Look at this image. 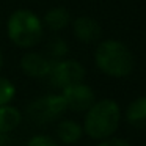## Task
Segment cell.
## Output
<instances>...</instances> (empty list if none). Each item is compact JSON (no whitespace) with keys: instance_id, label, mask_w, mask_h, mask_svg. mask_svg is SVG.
<instances>
[{"instance_id":"cell-17","label":"cell","mask_w":146,"mask_h":146,"mask_svg":"<svg viewBox=\"0 0 146 146\" xmlns=\"http://www.w3.org/2000/svg\"><path fill=\"white\" fill-rule=\"evenodd\" d=\"M10 133H0V146H10Z\"/></svg>"},{"instance_id":"cell-7","label":"cell","mask_w":146,"mask_h":146,"mask_svg":"<svg viewBox=\"0 0 146 146\" xmlns=\"http://www.w3.org/2000/svg\"><path fill=\"white\" fill-rule=\"evenodd\" d=\"M52 63H54V60H49L47 57L38 54V52H29L21 60V68L29 77L42 79V77L49 76Z\"/></svg>"},{"instance_id":"cell-16","label":"cell","mask_w":146,"mask_h":146,"mask_svg":"<svg viewBox=\"0 0 146 146\" xmlns=\"http://www.w3.org/2000/svg\"><path fill=\"white\" fill-rule=\"evenodd\" d=\"M98 146H130L126 140H121V138H107L104 141H101Z\"/></svg>"},{"instance_id":"cell-6","label":"cell","mask_w":146,"mask_h":146,"mask_svg":"<svg viewBox=\"0 0 146 146\" xmlns=\"http://www.w3.org/2000/svg\"><path fill=\"white\" fill-rule=\"evenodd\" d=\"M64 102H66L68 110L72 111H88L96 102L94 91L85 83H77V85L68 86L61 93Z\"/></svg>"},{"instance_id":"cell-2","label":"cell","mask_w":146,"mask_h":146,"mask_svg":"<svg viewBox=\"0 0 146 146\" xmlns=\"http://www.w3.org/2000/svg\"><path fill=\"white\" fill-rule=\"evenodd\" d=\"M96 66L110 77H126L133 69V57L119 41L108 39L98 46L94 54Z\"/></svg>"},{"instance_id":"cell-9","label":"cell","mask_w":146,"mask_h":146,"mask_svg":"<svg viewBox=\"0 0 146 146\" xmlns=\"http://www.w3.org/2000/svg\"><path fill=\"white\" fill-rule=\"evenodd\" d=\"M126 119L137 129H146V96L130 102L126 110Z\"/></svg>"},{"instance_id":"cell-15","label":"cell","mask_w":146,"mask_h":146,"mask_svg":"<svg viewBox=\"0 0 146 146\" xmlns=\"http://www.w3.org/2000/svg\"><path fill=\"white\" fill-rule=\"evenodd\" d=\"M27 146H58V145L50 135L38 133V135H33L32 138L29 140V145Z\"/></svg>"},{"instance_id":"cell-5","label":"cell","mask_w":146,"mask_h":146,"mask_svg":"<svg viewBox=\"0 0 146 146\" xmlns=\"http://www.w3.org/2000/svg\"><path fill=\"white\" fill-rule=\"evenodd\" d=\"M49 80L55 88H68V86L82 83L85 77V68L76 60H60L54 61L49 72Z\"/></svg>"},{"instance_id":"cell-4","label":"cell","mask_w":146,"mask_h":146,"mask_svg":"<svg viewBox=\"0 0 146 146\" xmlns=\"http://www.w3.org/2000/svg\"><path fill=\"white\" fill-rule=\"evenodd\" d=\"M68 110L61 94H49L38 98L27 107V115L35 124H49L57 121Z\"/></svg>"},{"instance_id":"cell-12","label":"cell","mask_w":146,"mask_h":146,"mask_svg":"<svg viewBox=\"0 0 146 146\" xmlns=\"http://www.w3.org/2000/svg\"><path fill=\"white\" fill-rule=\"evenodd\" d=\"M68 22H69V13L61 7L49 10L44 16L46 27L50 29L52 32H58V30L64 29V27L68 25Z\"/></svg>"},{"instance_id":"cell-11","label":"cell","mask_w":146,"mask_h":146,"mask_svg":"<svg viewBox=\"0 0 146 146\" xmlns=\"http://www.w3.org/2000/svg\"><path fill=\"white\" fill-rule=\"evenodd\" d=\"M22 121V115L13 105L0 107V133H10Z\"/></svg>"},{"instance_id":"cell-1","label":"cell","mask_w":146,"mask_h":146,"mask_svg":"<svg viewBox=\"0 0 146 146\" xmlns=\"http://www.w3.org/2000/svg\"><path fill=\"white\" fill-rule=\"evenodd\" d=\"M121 121V108L113 99L94 102L86 111L83 130L94 140H107L116 132Z\"/></svg>"},{"instance_id":"cell-8","label":"cell","mask_w":146,"mask_h":146,"mask_svg":"<svg viewBox=\"0 0 146 146\" xmlns=\"http://www.w3.org/2000/svg\"><path fill=\"white\" fill-rule=\"evenodd\" d=\"M74 35L82 42H93L101 36V27L94 19L82 16L74 21Z\"/></svg>"},{"instance_id":"cell-3","label":"cell","mask_w":146,"mask_h":146,"mask_svg":"<svg viewBox=\"0 0 146 146\" xmlns=\"http://www.w3.org/2000/svg\"><path fill=\"white\" fill-rule=\"evenodd\" d=\"M8 36L19 47H33L42 39V22L32 11L19 10L8 19Z\"/></svg>"},{"instance_id":"cell-14","label":"cell","mask_w":146,"mask_h":146,"mask_svg":"<svg viewBox=\"0 0 146 146\" xmlns=\"http://www.w3.org/2000/svg\"><path fill=\"white\" fill-rule=\"evenodd\" d=\"M47 54H49L50 58H55V60L64 57V55L68 54V44L61 38L52 39V41L49 42V46H47Z\"/></svg>"},{"instance_id":"cell-10","label":"cell","mask_w":146,"mask_h":146,"mask_svg":"<svg viewBox=\"0 0 146 146\" xmlns=\"http://www.w3.org/2000/svg\"><path fill=\"white\" fill-rule=\"evenodd\" d=\"M83 127L72 119H63L57 124V137L61 143L72 145L82 138Z\"/></svg>"},{"instance_id":"cell-13","label":"cell","mask_w":146,"mask_h":146,"mask_svg":"<svg viewBox=\"0 0 146 146\" xmlns=\"http://www.w3.org/2000/svg\"><path fill=\"white\" fill-rule=\"evenodd\" d=\"M16 96V86L5 77H0V107L8 105Z\"/></svg>"},{"instance_id":"cell-18","label":"cell","mask_w":146,"mask_h":146,"mask_svg":"<svg viewBox=\"0 0 146 146\" xmlns=\"http://www.w3.org/2000/svg\"><path fill=\"white\" fill-rule=\"evenodd\" d=\"M2 64H3V57H2V52H0V69H2Z\"/></svg>"}]
</instances>
